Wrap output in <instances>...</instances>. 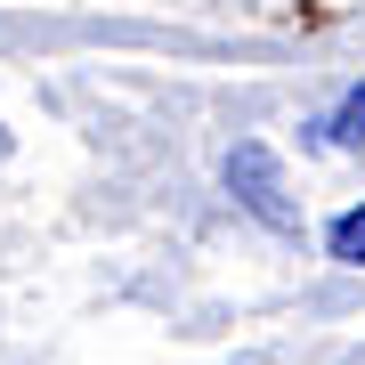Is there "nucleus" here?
Masks as SVG:
<instances>
[{"label": "nucleus", "mask_w": 365, "mask_h": 365, "mask_svg": "<svg viewBox=\"0 0 365 365\" xmlns=\"http://www.w3.org/2000/svg\"><path fill=\"white\" fill-rule=\"evenodd\" d=\"M357 138H365V81L333 106L325 122H309V146H357Z\"/></svg>", "instance_id": "f03ea898"}, {"label": "nucleus", "mask_w": 365, "mask_h": 365, "mask_svg": "<svg viewBox=\"0 0 365 365\" xmlns=\"http://www.w3.org/2000/svg\"><path fill=\"white\" fill-rule=\"evenodd\" d=\"M0 155H9V130H0Z\"/></svg>", "instance_id": "20e7f679"}, {"label": "nucleus", "mask_w": 365, "mask_h": 365, "mask_svg": "<svg viewBox=\"0 0 365 365\" xmlns=\"http://www.w3.org/2000/svg\"><path fill=\"white\" fill-rule=\"evenodd\" d=\"M227 195L252 211V220H260L268 235H300V203H292V187H284V170H276V155L260 138H244L227 155Z\"/></svg>", "instance_id": "f257e3e1"}, {"label": "nucleus", "mask_w": 365, "mask_h": 365, "mask_svg": "<svg viewBox=\"0 0 365 365\" xmlns=\"http://www.w3.org/2000/svg\"><path fill=\"white\" fill-rule=\"evenodd\" d=\"M325 252H333L341 268H365V203H357V211H341V220L325 227Z\"/></svg>", "instance_id": "7ed1b4c3"}]
</instances>
